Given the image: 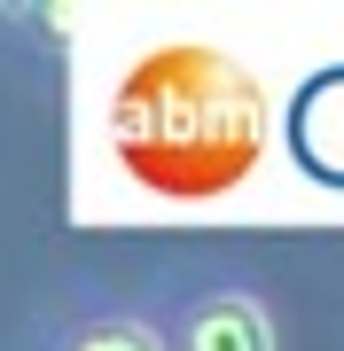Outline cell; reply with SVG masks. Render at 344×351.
<instances>
[{
	"mask_svg": "<svg viewBox=\"0 0 344 351\" xmlns=\"http://www.w3.org/2000/svg\"><path fill=\"white\" fill-rule=\"evenodd\" d=\"M47 351H165V328L141 313H78L47 336Z\"/></svg>",
	"mask_w": 344,
	"mask_h": 351,
	"instance_id": "cell-4",
	"label": "cell"
},
{
	"mask_svg": "<svg viewBox=\"0 0 344 351\" xmlns=\"http://www.w3.org/2000/svg\"><path fill=\"white\" fill-rule=\"evenodd\" d=\"M110 164L157 203H211L235 195L266 164L274 110L266 86L211 39L141 47L110 86L102 110Z\"/></svg>",
	"mask_w": 344,
	"mask_h": 351,
	"instance_id": "cell-1",
	"label": "cell"
},
{
	"mask_svg": "<svg viewBox=\"0 0 344 351\" xmlns=\"http://www.w3.org/2000/svg\"><path fill=\"white\" fill-rule=\"evenodd\" d=\"M290 149H297V164H306L313 180L344 188V63L297 86V101H290Z\"/></svg>",
	"mask_w": 344,
	"mask_h": 351,
	"instance_id": "cell-3",
	"label": "cell"
},
{
	"mask_svg": "<svg viewBox=\"0 0 344 351\" xmlns=\"http://www.w3.org/2000/svg\"><path fill=\"white\" fill-rule=\"evenodd\" d=\"M165 351H282V328L251 281H204L172 304Z\"/></svg>",
	"mask_w": 344,
	"mask_h": 351,
	"instance_id": "cell-2",
	"label": "cell"
}]
</instances>
